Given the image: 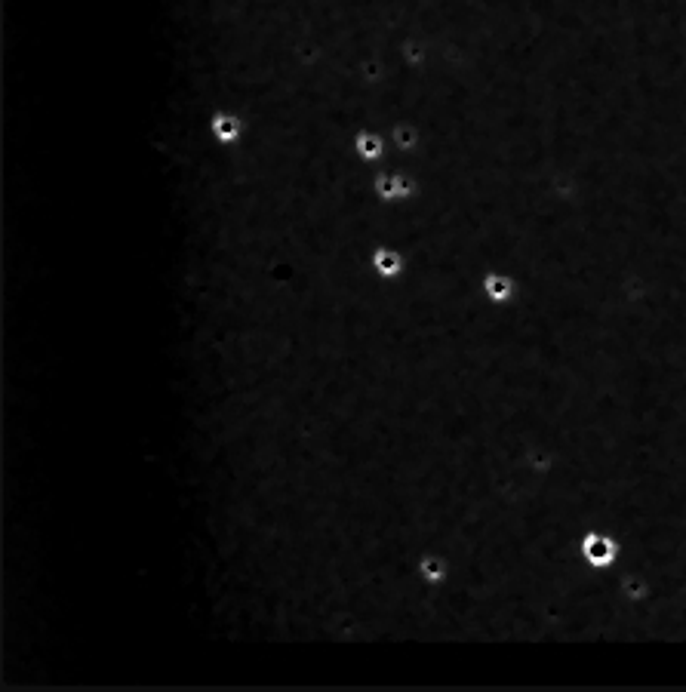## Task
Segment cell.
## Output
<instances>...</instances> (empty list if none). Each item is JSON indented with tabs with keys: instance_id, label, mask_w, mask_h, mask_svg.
<instances>
[{
	"instance_id": "cell-1",
	"label": "cell",
	"mask_w": 686,
	"mask_h": 692,
	"mask_svg": "<svg viewBox=\"0 0 686 692\" xmlns=\"http://www.w3.org/2000/svg\"><path fill=\"white\" fill-rule=\"evenodd\" d=\"M416 576L425 585H440L443 579H447V560H443L440 554H422L416 560Z\"/></svg>"
}]
</instances>
